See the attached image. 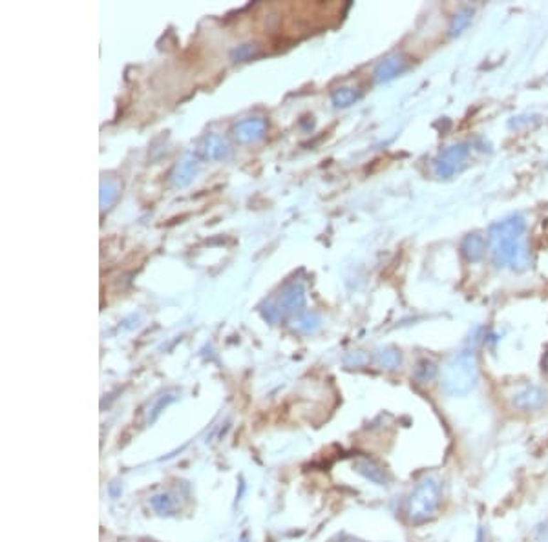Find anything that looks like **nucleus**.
<instances>
[{
    "label": "nucleus",
    "instance_id": "f257e3e1",
    "mask_svg": "<svg viewBox=\"0 0 548 542\" xmlns=\"http://www.w3.org/2000/svg\"><path fill=\"white\" fill-rule=\"evenodd\" d=\"M527 223L523 218L514 216L490 228V250L493 261L499 267H510L514 270H523L528 263V248L525 245Z\"/></svg>",
    "mask_w": 548,
    "mask_h": 542
},
{
    "label": "nucleus",
    "instance_id": "f03ea898",
    "mask_svg": "<svg viewBox=\"0 0 548 542\" xmlns=\"http://www.w3.org/2000/svg\"><path fill=\"white\" fill-rule=\"evenodd\" d=\"M479 369L473 351H460L443 371V389L451 396L468 395L477 383Z\"/></svg>",
    "mask_w": 548,
    "mask_h": 542
},
{
    "label": "nucleus",
    "instance_id": "7ed1b4c3",
    "mask_svg": "<svg viewBox=\"0 0 548 542\" xmlns=\"http://www.w3.org/2000/svg\"><path fill=\"white\" fill-rule=\"evenodd\" d=\"M441 500H443V488L438 480L424 479L418 482L408 502L409 521L415 524L430 521L441 506Z\"/></svg>",
    "mask_w": 548,
    "mask_h": 542
},
{
    "label": "nucleus",
    "instance_id": "20e7f679",
    "mask_svg": "<svg viewBox=\"0 0 548 542\" xmlns=\"http://www.w3.org/2000/svg\"><path fill=\"white\" fill-rule=\"evenodd\" d=\"M548 402V395L539 386H525L514 393L512 404L521 411H537L543 409Z\"/></svg>",
    "mask_w": 548,
    "mask_h": 542
},
{
    "label": "nucleus",
    "instance_id": "39448f33",
    "mask_svg": "<svg viewBox=\"0 0 548 542\" xmlns=\"http://www.w3.org/2000/svg\"><path fill=\"white\" fill-rule=\"evenodd\" d=\"M466 157H468V148L464 147V144H455V147L446 148L437 161V174L441 177L455 176L464 166Z\"/></svg>",
    "mask_w": 548,
    "mask_h": 542
},
{
    "label": "nucleus",
    "instance_id": "423d86ee",
    "mask_svg": "<svg viewBox=\"0 0 548 542\" xmlns=\"http://www.w3.org/2000/svg\"><path fill=\"white\" fill-rule=\"evenodd\" d=\"M486 250V240L479 234H470L464 238L463 245H460V253L468 261H479L485 256Z\"/></svg>",
    "mask_w": 548,
    "mask_h": 542
},
{
    "label": "nucleus",
    "instance_id": "0eeeda50",
    "mask_svg": "<svg viewBox=\"0 0 548 542\" xmlns=\"http://www.w3.org/2000/svg\"><path fill=\"white\" fill-rule=\"evenodd\" d=\"M435 374H437V366H435L433 361L430 360H422L418 361L417 369H415V376L421 383H426L430 380L435 378Z\"/></svg>",
    "mask_w": 548,
    "mask_h": 542
},
{
    "label": "nucleus",
    "instance_id": "6e6552de",
    "mask_svg": "<svg viewBox=\"0 0 548 542\" xmlns=\"http://www.w3.org/2000/svg\"><path fill=\"white\" fill-rule=\"evenodd\" d=\"M470 18H472V11H470V9H464V11H460L459 15H455V18H453V24H451V28H450L451 35L460 33V31H463L464 28L470 24Z\"/></svg>",
    "mask_w": 548,
    "mask_h": 542
},
{
    "label": "nucleus",
    "instance_id": "1a4fd4ad",
    "mask_svg": "<svg viewBox=\"0 0 548 542\" xmlns=\"http://www.w3.org/2000/svg\"><path fill=\"white\" fill-rule=\"evenodd\" d=\"M152 506L157 509V511H161V513L169 511L170 499H169V496H164V495L154 496V499H152Z\"/></svg>",
    "mask_w": 548,
    "mask_h": 542
}]
</instances>
